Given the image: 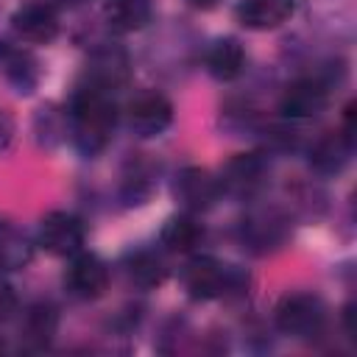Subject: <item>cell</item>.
I'll use <instances>...</instances> for the list:
<instances>
[{
    "label": "cell",
    "mask_w": 357,
    "mask_h": 357,
    "mask_svg": "<svg viewBox=\"0 0 357 357\" xmlns=\"http://www.w3.org/2000/svg\"><path fill=\"white\" fill-rule=\"evenodd\" d=\"M220 0H190V6H195V8H201V11H209V8H215Z\"/></svg>",
    "instance_id": "cell-25"
},
{
    "label": "cell",
    "mask_w": 357,
    "mask_h": 357,
    "mask_svg": "<svg viewBox=\"0 0 357 357\" xmlns=\"http://www.w3.org/2000/svg\"><path fill=\"white\" fill-rule=\"evenodd\" d=\"M343 326H346V335L354 340V337H357V326H354V304H346V307H343Z\"/></svg>",
    "instance_id": "cell-24"
},
{
    "label": "cell",
    "mask_w": 357,
    "mask_h": 357,
    "mask_svg": "<svg viewBox=\"0 0 357 357\" xmlns=\"http://www.w3.org/2000/svg\"><path fill=\"white\" fill-rule=\"evenodd\" d=\"M0 73L17 92H25V95L33 92L39 81V64L31 56V50L6 39H0Z\"/></svg>",
    "instance_id": "cell-12"
},
{
    "label": "cell",
    "mask_w": 357,
    "mask_h": 357,
    "mask_svg": "<svg viewBox=\"0 0 357 357\" xmlns=\"http://www.w3.org/2000/svg\"><path fill=\"white\" fill-rule=\"evenodd\" d=\"M59 329V312L53 304L47 301H36L22 312V324H20V337L25 343V349L39 351L47 349L50 340L56 337Z\"/></svg>",
    "instance_id": "cell-13"
},
{
    "label": "cell",
    "mask_w": 357,
    "mask_h": 357,
    "mask_svg": "<svg viewBox=\"0 0 357 357\" xmlns=\"http://www.w3.org/2000/svg\"><path fill=\"white\" fill-rule=\"evenodd\" d=\"M126 123L131 128V134L148 139V137H159L170 123H173V103L156 92V89H145L139 95H134L126 106Z\"/></svg>",
    "instance_id": "cell-4"
},
{
    "label": "cell",
    "mask_w": 357,
    "mask_h": 357,
    "mask_svg": "<svg viewBox=\"0 0 357 357\" xmlns=\"http://www.w3.org/2000/svg\"><path fill=\"white\" fill-rule=\"evenodd\" d=\"M0 349H3V340H0Z\"/></svg>",
    "instance_id": "cell-27"
},
{
    "label": "cell",
    "mask_w": 357,
    "mask_h": 357,
    "mask_svg": "<svg viewBox=\"0 0 357 357\" xmlns=\"http://www.w3.org/2000/svg\"><path fill=\"white\" fill-rule=\"evenodd\" d=\"M84 223L81 218H75L73 212H47L42 220H39V245L53 254V257H75L81 248H84Z\"/></svg>",
    "instance_id": "cell-5"
},
{
    "label": "cell",
    "mask_w": 357,
    "mask_h": 357,
    "mask_svg": "<svg viewBox=\"0 0 357 357\" xmlns=\"http://www.w3.org/2000/svg\"><path fill=\"white\" fill-rule=\"evenodd\" d=\"M33 259V243L14 223L0 220V271H20Z\"/></svg>",
    "instance_id": "cell-20"
},
{
    "label": "cell",
    "mask_w": 357,
    "mask_h": 357,
    "mask_svg": "<svg viewBox=\"0 0 357 357\" xmlns=\"http://www.w3.org/2000/svg\"><path fill=\"white\" fill-rule=\"evenodd\" d=\"M329 103V84L315 78V75H307V78H298L293 81L284 95H282V112L284 117L290 120H310V117H318Z\"/></svg>",
    "instance_id": "cell-11"
},
{
    "label": "cell",
    "mask_w": 357,
    "mask_h": 357,
    "mask_svg": "<svg viewBox=\"0 0 357 357\" xmlns=\"http://www.w3.org/2000/svg\"><path fill=\"white\" fill-rule=\"evenodd\" d=\"M70 126L81 153L86 156L100 153L109 145L117 126V103L112 92L86 86V84L78 86L70 100Z\"/></svg>",
    "instance_id": "cell-1"
},
{
    "label": "cell",
    "mask_w": 357,
    "mask_h": 357,
    "mask_svg": "<svg viewBox=\"0 0 357 357\" xmlns=\"http://www.w3.org/2000/svg\"><path fill=\"white\" fill-rule=\"evenodd\" d=\"M17 307H20V298H17L14 287L6 279H0V324L8 321L17 312Z\"/></svg>",
    "instance_id": "cell-22"
},
{
    "label": "cell",
    "mask_w": 357,
    "mask_h": 357,
    "mask_svg": "<svg viewBox=\"0 0 357 357\" xmlns=\"http://www.w3.org/2000/svg\"><path fill=\"white\" fill-rule=\"evenodd\" d=\"M268 162L262 153H234L220 170V192L234 198H251L265 187Z\"/></svg>",
    "instance_id": "cell-6"
},
{
    "label": "cell",
    "mask_w": 357,
    "mask_h": 357,
    "mask_svg": "<svg viewBox=\"0 0 357 357\" xmlns=\"http://www.w3.org/2000/svg\"><path fill=\"white\" fill-rule=\"evenodd\" d=\"M64 284L81 301L100 298L109 287V268L98 254H81L78 251L73 257L67 273H64Z\"/></svg>",
    "instance_id": "cell-10"
},
{
    "label": "cell",
    "mask_w": 357,
    "mask_h": 357,
    "mask_svg": "<svg viewBox=\"0 0 357 357\" xmlns=\"http://www.w3.org/2000/svg\"><path fill=\"white\" fill-rule=\"evenodd\" d=\"M11 139H14V117L6 109H0V151H6Z\"/></svg>",
    "instance_id": "cell-23"
},
{
    "label": "cell",
    "mask_w": 357,
    "mask_h": 357,
    "mask_svg": "<svg viewBox=\"0 0 357 357\" xmlns=\"http://www.w3.org/2000/svg\"><path fill=\"white\" fill-rule=\"evenodd\" d=\"M351 148L354 145L340 131H329V134H324V137H318L312 142V148H310V165L318 173H324V176H335V173H340L346 167V162L351 156Z\"/></svg>",
    "instance_id": "cell-17"
},
{
    "label": "cell",
    "mask_w": 357,
    "mask_h": 357,
    "mask_svg": "<svg viewBox=\"0 0 357 357\" xmlns=\"http://www.w3.org/2000/svg\"><path fill=\"white\" fill-rule=\"evenodd\" d=\"M273 321L290 337H315L326 324V304L315 293H287L279 298Z\"/></svg>",
    "instance_id": "cell-3"
},
{
    "label": "cell",
    "mask_w": 357,
    "mask_h": 357,
    "mask_svg": "<svg viewBox=\"0 0 357 357\" xmlns=\"http://www.w3.org/2000/svg\"><path fill=\"white\" fill-rule=\"evenodd\" d=\"M184 290L195 301H212L220 296L243 293L248 284V276L237 271L234 265H223L215 257H192L181 271Z\"/></svg>",
    "instance_id": "cell-2"
},
{
    "label": "cell",
    "mask_w": 357,
    "mask_h": 357,
    "mask_svg": "<svg viewBox=\"0 0 357 357\" xmlns=\"http://www.w3.org/2000/svg\"><path fill=\"white\" fill-rule=\"evenodd\" d=\"M61 3H67V6H81V3H86V0H61Z\"/></svg>",
    "instance_id": "cell-26"
},
{
    "label": "cell",
    "mask_w": 357,
    "mask_h": 357,
    "mask_svg": "<svg viewBox=\"0 0 357 357\" xmlns=\"http://www.w3.org/2000/svg\"><path fill=\"white\" fill-rule=\"evenodd\" d=\"M151 0H106L103 20L114 33H134L151 22Z\"/></svg>",
    "instance_id": "cell-18"
},
{
    "label": "cell",
    "mask_w": 357,
    "mask_h": 357,
    "mask_svg": "<svg viewBox=\"0 0 357 357\" xmlns=\"http://www.w3.org/2000/svg\"><path fill=\"white\" fill-rule=\"evenodd\" d=\"M296 0H240L237 20L251 31H271L290 20Z\"/></svg>",
    "instance_id": "cell-14"
},
{
    "label": "cell",
    "mask_w": 357,
    "mask_h": 357,
    "mask_svg": "<svg viewBox=\"0 0 357 357\" xmlns=\"http://www.w3.org/2000/svg\"><path fill=\"white\" fill-rule=\"evenodd\" d=\"M204 61H206V70H209L212 78L234 81L245 67V50H243V45L237 39L226 36V39H218V42L209 45Z\"/></svg>",
    "instance_id": "cell-19"
},
{
    "label": "cell",
    "mask_w": 357,
    "mask_h": 357,
    "mask_svg": "<svg viewBox=\"0 0 357 357\" xmlns=\"http://www.w3.org/2000/svg\"><path fill=\"white\" fill-rule=\"evenodd\" d=\"M204 237V223H198L192 215H173L159 231V243L170 254H192L195 248H201Z\"/></svg>",
    "instance_id": "cell-15"
},
{
    "label": "cell",
    "mask_w": 357,
    "mask_h": 357,
    "mask_svg": "<svg viewBox=\"0 0 357 357\" xmlns=\"http://www.w3.org/2000/svg\"><path fill=\"white\" fill-rule=\"evenodd\" d=\"M126 276L131 284H137L139 290H153L165 282L167 276V265L162 262V257H156L153 251H134L126 259Z\"/></svg>",
    "instance_id": "cell-21"
},
{
    "label": "cell",
    "mask_w": 357,
    "mask_h": 357,
    "mask_svg": "<svg viewBox=\"0 0 357 357\" xmlns=\"http://www.w3.org/2000/svg\"><path fill=\"white\" fill-rule=\"evenodd\" d=\"M284 237H287V223L276 212H257L248 220H243V240L259 254L279 248Z\"/></svg>",
    "instance_id": "cell-16"
},
{
    "label": "cell",
    "mask_w": 357,
    "mask_h": 357,
    "mask_svg": "<svg viewBox=\"0 0 357 357\" xmlns=\"http://www.w3.org/2000/svg\"><path fill=\"white\" fill-rule=\"evenodd\" d=\"M11 28L17 31L20 39L31 42V45H47L59 36V14L50 3L33 0V3H22L14 14H11Z\"/></svg>",
    "instance_id": "cell-9"
},
{
    "label": "cell",
    "mask_w": 357,
    "mask_h": 357,
    "mask_svg": "<svg viewBox=\"0 0 357 357\" xmlns=\"http://www.w3.org/2000/svg\"><path fill=\"white\" fill-rule=\"evenodd\" d=\"M173 195H176V201L184 209H190V212H206L220 198V181L206 167L190 165V167H181L176 173Z\"/></svg>",
    "instance_id": "cell-8"
},
{
    "label": "cell",
    "mask_w": 357,
    "mask_h": 357,
    "mask_svg": "<svg viewBox=\"0 0 357 357\" xmlns=\"http://www.w3.org/2000/svg\"><path fill=\"white\" fill-rule=\"evenodd\" d=\"M128 75H131V61H128V53L117 45H103L98 50H92L86 67H84V81L86 86H95V89H120L128 84Z\"/></svg>",
    "instance_id": "cell-7"
}]
</instances>
